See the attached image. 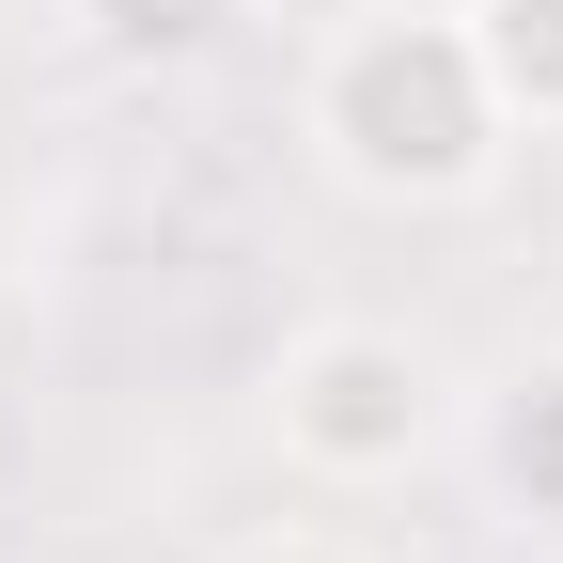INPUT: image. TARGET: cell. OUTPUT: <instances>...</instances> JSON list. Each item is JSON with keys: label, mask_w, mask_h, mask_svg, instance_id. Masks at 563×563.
I'll use <instances>...</instances> for the list:
<instances>
[{"label": "cell", "mask_w": 563, "mask_h": 563, "mask_svg": "<svg viewBox=\"0 0 563 563\" xmlns=\"http://www.w3.org/2000/svg\"><path fill=\"white\" fill-rule=\"evenodd\" d=\"M298 141L376 220H454V203H485L517 173V125L485 95L454 0H361V16H329L313 63H298Z\"/></svg>", "instance_id": "1"}, {"label": "cell", "mask_w": 563, "mask_h": 563, "mask_svg": "<svg viewBox=\"0 0 563 563\" xmlns=\"http://www.w3.org/2000/svg\"><path fill=\"white\" fill-rule=\"evenodd\" d=\"M251 422H266V454L298 470V485H407L470 422V391H454V361L407 313H313V329L266 344Z\"/></svg>", "instance_id": "2"}, {"label": "cell", "mask_w": 563, "mask_h": 563, "mask_svg": "<svg viewBox=\"0 0 563 563\" xmlns=\"http://www.w3.org/2000/svg\"><path fill=\"white\" fill-rule=\"evenodd\" d=\"M470 470H485V501L517 532L563 548V344H532V361H501L470 391Z\"/></svg>", "instance_id": "3"}, {"label": "cell", "mask_w": 563, "mask_h": 563, "mask_svg": "<svg viewBox=\"0 0 563 563\" xmlns=\"http://www.w3.org/2000/svg\"><path fill=\"white\" fill-rule=\"evenodd\" d=\"M454 32L485 63V95H501V125L563 141V0H454Z\"/></svg>", "instance_id": "4"}, {"label": "cell", "mask_w": 563, "mask_h": 563, "mask_svg": "<svg viewBox=\"0 0 563 563\" xmlns=\"http://www.w3.org/2000/svg\"><path fill=\"white\" fill-rule=\"evenodd\" d=\"M79 32L125 63V79H188V63H220L251 32V0H79Z\"/></svg>", "instance_id": "5"}, {"label": "cell", "mask_w": 563, "mask_h": 563, "mask_svg": "<svg viewBox=\"0 0 563 563\" xmlns=\"http://www.w3.org/2000/svg\"><path fill=\"white\" fill-rule=\"evenodd\" d=\"M235 563H376V548H344V532H251Z\"/></svg>", "instance_id": "6"}, {"label": "cell", "mask_w": 563, "mask_h": 563, "mask_svg": "<svg viewBox=\"0 0 563 563\" xmlns=\"http://www.w3.org/2000/svg\"><path fill=\"white\" fill-rule=\"evenodd\" d=\"M251 16H298V32H329V16H361V0H251Z\"/></svg>", "instance_id": "7"}]
</instances>
